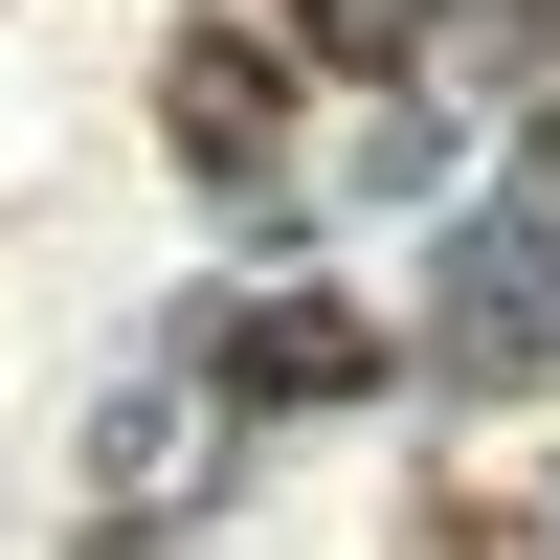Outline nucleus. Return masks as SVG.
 I'll list each match as a JSON object with an SVG mask.
<instances>
[{"label": "nucleus", "mask_w": 560, "mask_h": 560, "mask_svg": "<svg viewBox=\"0 0 560 560\" xmlns=\"http://www.w3.org/2000/svg\"><path fill=\"white\" fill-rule=\"evenodd\" d=\"M158 113H179L202 179H269V135H292V23H269V0H202L179 68H158Z\"/></svg>", "instance_id": "f257e3e1"}, {"label": "nucleus", "mask_w": 560, "mask_h": 560, "mask_svg": "<svg viewBox=\"0 0 560 560\" xmlns=\"http://www.w3.org/2000/svg\"><path fill=\"white\" fill-rule=\"evenodd\" d=\"M247 382L269 404H337V382H382V337H359L337 292H292V314H247Z\"/></svg>", "instance_id": "f03ea898"}, {"label": "nucleus", "mask_w": 560, "mask_h": 560, "mask_svg": "<svg viewBox=\"0 0 560 560\" xmlns=\"http://www.w3.org/2000/svg\"><path fill=\"white\" fill-rule=\"evenodd\" d=\"M427 560H560V538H516V516H448V538H427Z\"/></svg>", "instance_id": "7ed1b4c3"}]
</instances>
